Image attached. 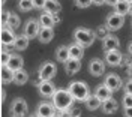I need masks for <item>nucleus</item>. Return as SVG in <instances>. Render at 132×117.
<instances>
[{
    "label": "nucleus",
    "mask_w": 132,
    "mask_h": 117,
    "mask_svg": "<svg viewBox=\"0 0 132 117\" xmlns=\"http://www.w3.org/2000/svg\"><path fill=\"white\" fill-rule=\"evenodd\" d=\"M56 58H57L59 62L65 63L66 60L69 58V50H68V47H65V45L59 47L57 51H56Z\"/></svg>",
    "instance_id": "28"
},
{
    "label": "nucleus",
    "mask_w": 132,
    "mask_h": 117,
    "mask_svg": "<svg viewBox=\"0 0 132 117\" xmlns=\"http://www.w3.org/2000/svg\"><path fill=\"white\" fill-rule=\"evenodd\" d=\"M23 62H24V60H23L21 56H18V54H11V57H9L6 66L15 72V71H18V69H21V68H23Z\"/></svg>",
    "instance_id": "18"
},
{
    "label": "nucleus",
    "mask_w": 132,
    "mask_h": 117,
    "mask_svg": "<svg viewBox=\"0 0 132 117\" xmlns=\"http://www.w3.org/2000/svg\"><path fill=\"white\" fill-rule=\"evenodd\" d=\"M114 9H116L117 14H120V15H126L128 11H129V2H126V0H119V2L114 5Z\"/></svg>",
    "instance_id": "29"
},
{
    "label": "nucleus",
    "mask_w": 132,
    "mask_h": 117,
    "mask_svg": "<svg viewBox=\"0 0 132 117\" xmlns=\"http://www.w3.org/2000/svg\"><path fill=\"white\" fill-rule=\"evenodd\" d=\"M89 71H90L92 75L101 77L105 72V63H104V60H101V58H93V60H90Z\"/></svg>",
    "instance_id": "9"
},
{
    "label": "nucleus",
    "mask_w": 132,
    "mask_h": 117,
    "mask_svg": "<svg viewBox=\"0 0 132 117\" xmlns=\"http://www.w3.org/2000/svg\"><path fill=\"white\" fill-rule=\"evenodd\" d=\"M27 80H29V74L26 72L23 68L14 72V83H15V84H18V86H23V84L27 83Z\"/></svg>",
    "instance_id": "25"
},
{
    "label": "nucleus",
    "mask_w": 132,
    "mask_h": 117,
    "mask_svg": "<svg viewBox=\"0 0 132 117\" xmlns=\"http://www.w3.org/2000/svg\"><path fill=\"white\" fill-rule=\"evenodd\" d=\"M30 117H39V116H38V114H36V113H35V114H32V116H30Z\"/></svg>",
    "instance_id": "45"
},
{
    "label": "nucleus",
    "mask_w": 132,
    "mask_h": 117,
    "mask_svg": "<svg viewBox=\"0 0 132 117\" xmlns=\"http://www.w3.org/2000/svg\"><path fill=\"white\" fill-rule=\"evenodd\" d=\"M9 57H11V54H9L8 51H2V53H0V63H2V65H6Z\"/></svg>",
    "instance_id": "34"
},
{
    "label": "nucleus",
    "mask_w": 132,
    "mask_h": 117,
    "mask_svg": "<svg viewBox=\"0 0 132 117\" xmlns=\"http://www.w3.org/2000/svg\"><path fill=\"white\" fill-rule=\"evenodd\" d=\"M39 29H41V24L36 21V20H29L24 26V35L29 38V39H33L36 38L38 33H39Z\"/></svg>",
    "instance_id": "8"
},
{
    "label": "nucleus",
    "mask_w": 132,
    "mask_h": 117,
    "mask_svg": "<svg viewBox=\"0 0 132 117\" xmlns=\"http://www.w3.org/2000/svg\"><path fill=\"white\" fill-rule=\"evenodd\" d=\"M39 24H41V27H53V26L56 24L54 23V18H53V14L44 12L41 17H39Z\"/></svg>",
    "instance_id": "26"
},
{
    "label": "nucleus",
    "mask_w": 132,
    "mask_h": 117,
    "mask_svg": "<svg viewBox=\"0 0 132 117\" xmlns=\"http://www.w3.org/2000/svg\"><path fill=\"white\" fill-rule=\"evenodd\" d=\"M104 84L107 86L111 92H117V90L122 87V78L119 75H116V74H110V75L105 77Z\"/></svg>",
    "instance_id": "10"
},
{
    "label": "nucleus",
    "mask_w": 132,
    "mask_h": 117,
    "mask_svg": "<svg viewBox=\"0 0 132 117\" xmlns=\"http://www.w3.org/2000/svg\"><path fill=\"white\" fill-rule=\"evenodd\" d=\"M68 90L72 95L74 101H82L84 102V101L87 99V96L90 95V90H89L87 84L82 83V81H72V83L69 84Z\"/></svg>",
    "instance_id": "2"
},
{
    "label": "nucleus",
    "mask_w": 132,
    "mask_h": 117,
    "mask_svg": "<svg viewBox=\"0 0 132 117\" xmlns=\"http://www.w3.org/2000/svg\"><path fill=\"white\" fill-rule=\"evenodd\" d=\"M75 5L81 9H86L92 5V0H75Z\"/></svg>",
    "instance_id": "32"
},
{
    "label": "nucleus",
    "mask_w": 132,
    "mask_h": 117,
    "mask_svg": "<svg viewBox=\"0 0 132 117\" xmlns=\"http://www.w3.org/2000/svg\"><path fill=\"white\" fill-rule=\"evenodd\" d=\"M126 2H129V3H131V2H132V0H126Z\"/></svg>",
    "instance_id": "46"
},
{
    "label": "nucleus",
    "mask_w": 132,
    "mask_h": 117,
    "mask_svg": "<svg viewBox=\"0 0 132 117\" xmlns=\"http://www.w3.org/2000/svg\"><path fill=\"white\" fill-rule=\"evenodd\" d=\"M33 8L36 9H44V5H45V0H32Z\"/></svg>",
    "instance_id": "35"
},
{
    "label": "nucleus",
    "mask_w": 132,
    "mask_h": 117,
    "mask_svg": "<svg viewBox=\"0 0 132 117\" xmlns=\"http://www.w3.org/2000/svg\"><path fill=\"white\" fill-rule=\"evenodd\" d=\"M38 38L42 44H48V42L53 41L54 38V32H53V27H41L39 29V33H38Z\"/></svg>",
    "instance_id": "16"
},
{
    "label": "nucleus",
    "mask_w": 132,
    "mask_h": 117,
    "mask_svg": "<svg viewBox=\"0 0 132 117\" xmlns=\"http://www.w3.org/2000/svg\"><path fill=\"white\" fill-rule=\"evenodd\" d=\"M57 74V66L53 62H45L39 69V78L41 80H51Z\"/></svg>",
    "instance_id": "6"
},
{
    "label": "nucleus",
    "mask_w": 132,
    "mask_h": 117,
    "mask_svg": "<svg viewBox=\"0 0 132 117\" xmlns=\"http://www.w3.org/2000/svg\"><path fill=\"white\" fill-rule=\"evenodd\" d=\"M98 99H101V101H105V99H108V98H111V95H113V92L108 89L105 84H99L98 87L95 89V93H93Z\"/></svg>",
    "instance_id": "19"
},
{
    "label": "nucleus",
    "mask_w": 132,
    "mask_h": 117,
    "mask_svg": "<svg viewBox=\"0 0 132 117\" xmlns=\"http://www.w3.org/2000/svg\"><path fill=\"white\" fill-rule=\"evenodd\" d=\"M0 80L3 84H9L14 81V71L9 69L6 65H2V69H0Z\"/></svg>",
    "instance_id": "20"
},
{
    "label": "nucleus",
    "mask_w": 132,
    "mask_h": 117,
    "mask_svg": "<svg viewBox=\"0 0 132 117\" xmlns=\"http://www.w3.org/2000/svg\"><path fill=\"white\" fill-rule=\"evenodd\" d=\"M128 14H129V15H132V2L129 3V11H128Z\"/></svg>",
    "instance_id": "43"
},
{
    "label": "nucleus",
    "mask_w": 132,
    "mask_h": 117,
    "mask_svg": "<svg viewBox=\"0 0 132 117\" xmlns=\"http://www.w3.org/2000/svg\"><path fill=\"white\" fill-rule=\"evenodd\" d=\"M18 8L21 9V11H24V12H27V11L33 9L32 0H20V3H18Z\"/></svg>",
    "instance_id": "30"
},
{
    "label": "nucleus",
    "mask_w": 132,
    "mask_h": 117,
    "mask_svg": "<svg viewBox=\"0 0 132 117\" xmlns=\"http://www.w3.org/2000/svg\"><path fill=\"white\" fill-rule=\"evenodd\" d=\"M125 24V17L123 15H120V14H117V12H113V14H110L107 17V23L105 26L108 27V30H119V29H122V26Z\"/></svg>",
    "instance_id": "5"
},
{
    "label": "nucleus",
    "mask_w": 132,
    "mask_h": 117,
    "mask_svg": "<svg viewBox=\"0 0 132 117\" xmlns=\"http://www.w3.org/2000/svg\"><path fill=\"white\" fill-rule=\"evenodd\" d=\"M8 15H9V12H5V14H3V17H2L3 23H6V20H8Z\"/></svg>",
    "instance_id": "41"
},
{
    "label": "nucleus",
    "mask_w": 132,
    "mask_h": 117,
    "mask_svg": "<svg viewBox=\"0 0 132 117\" xmlns=\"http://www.w3.org/2000/svg\"><path fill=\"white\" fill-rule=\"evenodd\" d=\"M38 90L44 98L53 96V93L56 92V86L51 83V80H41V83L38 84Z\"/></svg>",
    "instance_id": "7"
},
{
    "label": "nucleus",
    "mask_w": 132,
    "mask_h": 117,
    "mask_svg": "<svg viewBox=\"0 0 132 117\" xmlns=\"http://www.w3.org/2000/svg\"><path fill=\"white\" fill-rule=\"evenodd\" d=\"M125 117H132V107H126L125 108Z\"/></svg>",
    "instance_id": "37"
},
{
    "label": "nucleus",
    "mask_w": 132,
    "mask_h": 117,
    "mask_svg": "<svg viewBox=\"0 0 132 117\" xmlns=\"http://www.w3.org/2000/svg\"><path fill=\"white\" fill-rule=\"evenodd\" d=\"M128 75L132 78V63H129V66H128Z\"/></svg>",
    "instance_id": "40"
},
{
    "label": "nucleus",
    "mask_w": 132,
    "mask_h": 117,
    "mask_svg": "<svg viewBox=\"0 0 132 117\" xmlns=\"http://www.w3.org/2000/svg\"><path fill=\"white\" fill-rule=\"evenodd\" d=\"M84 104H86L87 110H90V111H95V110L101 108V104H102V101L98 99L95 95H89V96H87V99L84 101Z\"/></svg>",
    "instance_id": "24"
},
{
    "label": "nucleus",
    "mask_w": 132,
    "mask_h": 117,
    "mask_svg": "<svg viewBox=\"0 0 132 117\" xmlns=\"http://www.w3.org/2000/svg\"><path fill=\"white\" fill-rule=\"evenodd\" d=\"M95 32H92L89 29H84V27H78V29H75L74 32V39L77 44H80L81 47H90L93 41H95Z\"/></svg>",
    "instance_id": "3"
},
{
    "label": "nucleus",
    "mask_w": 132,
    "mask_h": 117,
    "mask_svg": "<svg viewBox=\"0 0 132 117\" xmlns=\"http://www.w3.org/2000/svg\"><path fill=\"white\" fill-rule=\"evenodd\" d=\"M5 26H8L9 29H12V30H14V29H18V27H20V17L15 15V14H12V12H9L8 20H6Z\"/></svg>",
    "instance_id": "27"
},
{
    "label": "nucleus",
    "mask_w": 132,
    "mask_h": 117,
    "mask_svg": "<svg viewBox=\"0 0 132 117\" xmlns=\"http://www.w3.org/2000/svg\"><path fill=\"white\" fill-rule=\"evenodd\" d=\"M14 41H15V35L12 32V29H9L8 26L2 27V30H0V42L3 45H12Z\"/></svg>",
    "instance_id": "13"
},
{
    "label": "nucleus",
    "mask_w": 132,
    "mask_h": 117,
    "mask_svg": "<svg viewBox=\"0 0 132 117\" xmlns=\"http://www.w3.org/2000/svg\"><path fill=\"white\" fill-rule=\"evenodd\" d=\"M51 117H62V116H60V114H53Z\"/></svg>",
    "instance_id": "44"
},
{
    "label": "nucleus",
    "mask_w": 132,
    "mask_h": 117,
    "mask_svg": "<svg viewBox=\"0 0 132 117\" xmlns=\"http://www.w3.org/2000/svg\"><path fill=\"white\" fill-rule=\"evenodd\" d=\"M104 3H105V0H92V5H96V6H101Z\"/></svg>",
    "instance_id": "38"
},
{
    "label": "nucleus",
    "mask_w": 132,
    "mask_h": 117,
    "mask_svg": "<svg viewBox=\"0 0 132 117\" xmlns=\"http://www.w3.org/2000/svg\"><path fill=\"white\" fill-rule=\"evenodd\" d=\"M14 48L18 51H23L29 47V38L26 35H20V36H15V41H14Z\"/></svg>",
    "instance_id": "23"
},
{
    "label": "nucleus",
    "mask_w": 132,
    "mask_h": 117,
    "mask_svg": "<svg viewBox=\"0 0 132 117\" xmlns=\"http://www.w3.org/2000/svg\"><path fill=\"white\" fill-rule=\"evenodd\" d=\"M128 53H129V56H132V42L128 45Z\"/></svg>",
    "instance_id": "42"
},
{
    "label": "nucleus",
    "mask_w": 132,
    "mask_h": 117,
    "mask_svg": "<svg viewBox=\"0 0 132 117\" xmlns=\"http://www.w3.org/2000/svg\"><path fill=\"white\" fill-rule=\"evenodd\" d=\"M123 107H125V108H126V107H132V95L125 93V96H123Z\"/></svg>",
    "instance_id": "33"
},
{
    "label": "nucleus",
    "mask_w": 132,
    "mask_h": 117,
    "mask_svg": "<svg viewBox=\"0 0 132 117\" xmlns=\"http://www.w3.org/2000/svg\"><path fill=\"white\" fill-rule=\"evenodd\" d=\"M117 101L113 99V98H108V99L102 101V104H101V108H102V111L105 113V114H113V113H116L117 111Z\"/></svg>",
    "instance_id": "17"
},
{
    "label": "nucleus",
    "mask_w": 132,
    "mask_h": 117,
    "mask_svg": "<svg viewBox=\"0 0 132 117\" xmlns=\"http://www.w3.org/2000/svg\"><path fill=\"white\" fill-rule=\"evenodd\" d=\"M68 50H69V57H72V58H80L81 60L82 56H84V47H81L77 42L72 44V45H69Z\"/></svg>",
    "instance_id": "21"
},
{
    "label": "nucleus",
    "mask_w": 132,
    "mask_h": 117,
    "mask_svg": "<svg viewBox=\"0 0 132 117\" xmlns=\"http://www.w3.org/2000/svg\"><path fill=\"white\" fill-rule=\"evenodd\" d=\"M62 9V5L59 3V0H45L44 5V11L48 14H59Z\"/></svg>",
    "instance_id": "22"
},
{
    "label": "nucleus",
    "mask_w": 132,
    "mask_h": 117,
    "mask_svg": "<svg viewBox=\"0 0 132 117\" xmlns=\"http://www.w3.org/2000/svg\"><path fill=\"white\" fill-rule=\"evenodd\" d=\"M107 35H108V27L107 26H99L98 29H96V32H95V36H98V38H101V39H104Z\"/></svg>",
    "instance_id": "31"
},
{
    "label": "nucleus",
    "mask_w": 132,
    "mask_h": 117,
    "mask_svg": "<svg viewBox=\"0 0 132 117\" xmlns=\"http://www.w3.org/2000/svg\"><path fill=\"white\" fill-rule=\"evenodd\" d=\"M65 69L68 74H77L81 69V60L80 58H72L69 57L65 62Z\"/></svg>",
    "instance_id": "15"
},
{
    "label": "nucleus",
    "mask_w": 132,
    "mask_h": 117,
    "mask_svg": "<svg viewBox=\"0 0 132 117\" xmlns=\"http://www.w3.org/2000/svg\"><path fill=\"white\" fill-rule=\"evenodd\" d=\"M131 26H132V23H131Z\"/></svg>",
    "instance_id": "47"
},
{
    "label": "nucleus",
    "mask_w": 132,
    "mask_h": 117,
    "mask_svg": "<svg viewBox=\"0 0 132 117\" xmlns=\"http://www.w3.org/2000/svg\"><path fill=\"white\" fill-rule=\"evenodd\" d=\"M119 0H105V5H110V6H114Z\"/></svg>",
    "instance_id": "39"
},
{
    "label": "nucleus",
    "mask_w": 132,
    "mask_h": 117,
    "mask_svg": "<svg viewBox=\"0 0 132 117\" xmlns=\"http://www.w3.org/2000/svg\"><path fill=\"white\" fill-rule=\"evenodd\" d=\"M53 105L59 111H66L71 108V105L74 104V98L69 93V90L65 89H56V92L53 93Z\"/></svg>",
    "instance_id": "1"
},
{
    "label": "nucleus",
    "mask_w": 132,
    "mask_h": 117,
    "mask_svg": "<svg viewBox=\"0 0 132 117\" xmlns=\"http://www.w3.org/2000/svg\"><path fill=\"white\" fill-rule=\"evenodd\" d=\"M122 54L119 50H110L105 53V63L111 65V66H119L122 63Z\"/></svg>",
    "instance_id": "11"
},
{
    "label": "nucleus",
    "mask_w": 132,
    "mask_h": 117,
    "mask_svg": "<svg viewBox=\"0 0 132 117\" xmlns=\"http://www.w3.org/2000/svg\"><path fill=\"white\" fill-rule=\"evenodd\" d=\"M11 114L12 117H24L27 114V102L23 98H16L11 105Z\"/></svg>",
    "instance_id": "4"
},
{
    "label": "nucleus",
    "mask_w": 132,
    "mask_h": 117,
    "mask_svg": "<svg viewBox=\"0 0 132 117\" xmlns=\"http://www.w3.org/2000/svg\"><path fill=\"white\" fill-rule=\"evenodd\" d=\"M119 47H120V41H119V38H116L113 35H107V36L102 39V48L105 51L119 50Z\"/></svg>",
    "instance_id": "12"
},
{
    "label": "nucleus",
    "mask_w": 132,
    "mask_h": 117,
    "mask_svg": "<svg viewBox=\"0 0 132 117\" xmlns=\"http://www.w3.org/2000/svg\"><path fill=\"white\" fill-rule=\"evenodd\" d=\"M54 105L50 104V102H41L38 105V110H36V114L39 117H51L54 114Z\"/></svg>",
    "instance_id": "14"
},
{
    "label": "nucleus",
    "mask_w": 132,
    "mask_h": 117,
    "mask_svg": "<svg viewBox=\"0 0 132 117\" xmlns=\"http://www.w3.org/2000/svg\"><path fill=\"white\" fill-rule=\"evenodd\" d=\"M125 93L132 95V78L129 80V81H126V84H125Z\"/></svg>",
    "instance_id": "36"
}]
</instances>
